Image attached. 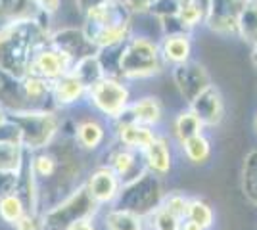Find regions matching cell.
Here are the masks:
<instances>
[{
	"instance_id": "1",
	"label": "cell",
	"mask_w": 257,
	"mask_h": 230,
	"mask_svg": "<svg viewBox=\"0 0 257 230\" xmlns=\"http://www.w3.org/2000/svg\"><path fill=\"white\" fill-rule=\"evenodd\" d=\"M48 20L29 16L0 25V71L22 81L29 75L35 52L48 43Z\"/></svg>"
},
{
	"instance_id": "2",
	"label": "cell",
	"mask_w": 257,
	"mask_h": 230,
	"mask_svg": "<svg viewBox=\"0 0 257 230\" xmlns=\"http://www.w3.org/2000/svg\"><path fill=\"white\" fill-rule=\"evenodd\" d=\"M133 12L123 0H100L83 14V31L98 52L117 48L133 35Z\"/></svg>"
},
{
	"instance_id": "3",
	"label": "cell",
	"mask_w": 257,
	"mask_h": 230,
	"mask_svg": "<svg viewBox=\"0 0 257 230\" xmlns=\"http://www.w3.org/2000/svg\"><path fill=\"white\" fill-rule=\"evenodd\" d=\"M167 67L160 54L158 39L146 33H135L117 48L113 75L131 83L161 75Z\"/></svg>"
},
{
	"instance_id": "4",
	"label": "cell",
	"mask_w": 257,
	"mask_h": 230,
	"mask_svg": "<svg viewBox=\"0 0 257 230\" xmlns=\"http://www.w3.org/2000/svg\"><path fill=\"white\" fill-rule=\"evenodd\" d=\"M8 119L16 125L20 140L27 153L50 148L64 129V117L56 110H23L8 113Z\"/></svg>"
},
{
	"instance_id": "5",
	"label": "cell",
	"mask_w": 257,
	"mask_h": 230,
	"mask_svg": "<svg viewBox=\"0 0 257 230\" xmlns=\"http://www.w3.org/2000/svg\"><path fill=\"white\" fill-rule=\"evenodd\" d=\"M133 98H135L133 88L127 81L115 75H106L98 83L88 87L85 106H88V110L94 115L102 117L109 125H113L115 121H119L125 115Z\"/></svg>"
},
{
	"instance_id": "6",
	"label": "cell",
	"mask_w": 257,
	"mask_h": 230,
	"mask_svg": "<svg viewBox=\"0 0 257 230\" xmlns=\"http://www.w3.org/2000/svg\"><path fill=\"white\" fill-rule=\"evenodd\" d=\"M102 209L92 201L83 184L41 213L43 230H67L73 222L86 217H98Z\"/></svg>"
},
{
	"instance_id": "7",
	"label": "cell",
	"mask_w": 257,
	"mask_h": 230,
	"mask_svg": "<svg viewBox=\"0 0 257 230\" xmlns=\"http://www.w3.org/2000/svg\"><path fill=\"white\" fill-rule=\"evenodd\" d=\"M165 192L167 190L163 184V178L146 171L144 175H140L139 178H135L133 182L123 186L115 205L135 211L142 217H148L161 205Z\"/></svg>"
},
{
	"instance_id": "8",
	"label": "cell",
	"mask_w": 257,
	"mask_h": 230,
	"mask_svg": "<svg viewBox=\"0 0 257 230\" xmlns=\"http://www.w3.org/2000/svg\"><path fill=\"white\" fill-rule=\"evenodd\" d=\"M71 140L83 153L104 152L111 142V125L94 113L79 117L71 127Z\"/></svg>"
},
{
	"instance_id": "9",
	"label": "cell",
	"mask_w": 257,
	"mask_h": 230,
	"mask_svg": "<svg viewBox=\"0 0 257 230\" xmlns=\"http://www.w3.org/2000/svg\"><path fill=\"white\" fill-rule=\"evenodd\" d=\"M83 186L98 207L106 209L117 203L119 194L123 190V182L106 163H96L85 175Z\"/></svg>"
},
{
	"instance_id": "10",
	"label": "cell",
	"mask_w": 257,
	"mask_h": 230,
	"mask_svg": "<svg viewBox=\"0 0 257 230\" xmlns=\"http://www.w3.org/2000/svg\"><path fill=\"white\" fill-rule=\"evenodd\" d=\"M247 0H207L204 27L217 37H234L238 31V20Z\"/></svg>"
},
{
	"instance_id": "11",
	"label": "cell",
	"mask_w": 257,
	"mask_h": 230,
	"mask_svg": "<svg viewBox=\"0 0 257 230\" xmlns=\"http://www.w3.org/2000/svg\"><path fill=\"white\" fill-rule=\"evenodd\" d=\"M171 81L179 92V96L184 100V106H190L205 88L213 85L207 67L196 60H190L188 64L173 67Z\"/></svg>"
},
{
	"instance_id": "12",
	"label": "cell",
	"mask_w": 257,
	"mask_h": 230,
	"mask_svg": "<svg viewBox=\"0 0 257 230\" xmlns=\"http://www.w3.org/2000/svg\"><path fill=\"white\" fill-rule=\"evenodd\" d=\"M100 163H106L119 176V180L123 182V186L146 173V165H144L142 153L135 152L131 148H125V146L113 142V140L106 146L104 157H102Z\"/></svg>"
},
{
	"instance_id": "13",
	"label": "cell",
	"mask_w": 257,
	"mask_h": 230,
	"mask_svg": "<svg viewBox=\"0 0 257 230\" xmlns=\"http://www.w3.org/2000/svg\"><path fill=\"white\" fill-rule=\"evenodd\" d=\"M75 66V62L69 58V56L54 48L50 43L43 44L35 56H33L31 67H29V75H37L44 79V81H58L64 75H67Z\"/></svg>"
},
{
	"instance_id": "14",
	"label": "cell",
	"mask_w": 257,
	"mask_h": 230,
	"mask_svg": "<svg viewBox=\"0 0 257 230\" xmlns=\"http://www.w3.org/2000/svg\"><path fill=\"white\" fill-rule=\"evenodd\" d=\"M48 43L52 44L54 48L65 52L73 62H79L83 58L98 54V50L90 44L88 37L83 31V27L65 25V27H60V29H54L48 35Z\"/></svg>"
},
{
	"instance_id": "15",
	"label": "cell",
	"mask_w": 257,
	"mask_h": 230,
	"mask_svg": "<svg viewBox=\"0 0 257 230\" xmlns=\"http://www.w3.org/2000/svg\"><path fill=\"white\" fill-rule=\"evenodd\" d=\"M160 46V54L165 67L182 66L194 60V37L192 33L186 31H169V33H161L158 39Z\"/></svg>"
},
{
	"instance_id": "16",
	"label": "cell",
	"mask_w": 257,
	"mask_h": 230,
	"mask_svg": "<svg viewBox=\"0 0 257 230\" xmlns=\"http://www.w3.org/2000/svg\"><path fill=\"white\" fill-rule=\"evenodd\" d=\"M165 117H167L165 106H163L160 96H154V94H142V96L133 98V102L128 104L127 111H125V115H123V119L139 123V125H144V127H150V129H156V131H161Z\"/></svg>"
},
{
	"instance_id": "17",
	"label": "cell",
	"mask_w": 257,
	"mask_h": 230,
	"mask_svg": "<svg viewBox=\"0 0 257 230\" xmlns=\"http://www.w3.org/2000/svg\"><path fill=\"white\" fill-rule=\"evenodd\" d=\"M160 132L161 131H156V129H150V127H144V125H139V123H133V121L121 117L111 125V140L125 146V148H131L135 152L144 153L152 146V142L158 138Z\"/></svg>"
},
{
	"instance_id": "18",
	"label": "cell",
	"mask_w": 257,
	"mask_h": 230,
	"mask_svg": "<svg viewBox=\"0 0 257 230\" xmlns=\"http://www.w3.org/2000/svg\"><path fill=\"white\" fill-rule=\"evenodd\" d=\"M188 108L200 117V121L204 123L205 131L207 129H217L225 121V115H226L225 96H223L221 88L217 87L215 83L211 87L205 88L204 92L194 100Z\"/></svg>"
},
{
	"instance_id": "19",
	"label": "cell",
	"mask_w": 257,
	"mask_h": 230,
	"mask_svg": "<svg viewBox=\"0 0 257 230\" xmlns=\"http://www.w3.org/2000/svg\"><path fill=\"white\" fill-rule=\"evenodd\" d=\"M175 148L177 146L169 138V134L161 131L150 148L142 153L146 171L160 178H167L175 169Z\"/></svg>"
},
{
	"instance_id": "20",
	"label": "cell",
	"mask_w": 257,
	"mask_h": 230,
	"mask_svg": "<svg viewBox=\"0 0 257 230\" xmlns=\"http://www.w3.org/2000/svg\"><path fill=\"white\" fill-rule=\"evenodd\" d=\"M86 87L79 77L69 71L67 75L52 83V108L56 111L73 110L83 106L86 100Z\"/></svg>"
},
{
	"instance_id": "21",
	"label": "cell",
	"mask_w": 257,
	"mask_h": 230,
	"mask_svg": "<svg viewBox=\"0 0 257 230\" xmlns=\"http://www.w3.org/2000/svg\"><path fill=\"white\" fill-rule=\"evenodd\" d=\"M102 230H148L146 217H142L135 211L111 205L100 211L98 215Z\"/></svg>"
},
{
	"instance_id": "22",
	"label": "cell",
	"mask_w": 257,
	"mask_h": 230,
	"mask_svg": "<svg viewBox=\"0 0 257 230\" xmlns=\"http://www.w3.org/2000/svg\"><path fill=\"white\" fill-rule=\"evenodd\" d=\"M205 132L204 123L200 121V117L194 113L188 106H184L177 111L169 121V138H171L175 146H181L182 142L190 140L194 136Z\"/></svg>"
},
{
	"instance_id": "23",
	"label": "cell",
	"mask_w": 257,
	"mask_h": 230,
	"mask_svg": "<svg viewBox=\"0 0 257 230\" xmlns=\"http://www.w3.org/2000/svg\"><path fill=\"white\" fill-rule=\"evenodd\" d=\"M27 110H54L52 108V83L37 75H25L20 81Z\"/></svg>"
},
{
	"instance_id": "24",
	"label": "cell",
	"mask_w": 257,
	"mask_h": 230,
	"mask_svg": "<svg viewBox=\"0 0 257 230\" xmlns=\"http://www.w3.org/2000/svg\"><path fill=\"white\" fill-rule=\"evenodd\" d=\"M177 148L181 152L182 159L188 165H192V167H204L213 157V142H211L207 132H202V134L194 136V138L182 142Z\"/></svg>"
},
{
	"instance_id": "25",
	"label": "cell",
	"mask_w": 257,
	"mask_h": 230,
	"mask_svg": "<svg viewBox=\"0 0 257 230\" xmlns=\"http://www.w3.org/2000/svg\"><path fill=\"white\" fill-rule=\"evenodd\" d=\"M27 155L29 153L25 152L22 144L0 140V173L18 176L27 161Z\"/></svg>"
},
{
	"instance_id": "26",
	"label": "cell",
	"mask_w": 257,
	"mask_h": 230,
	"mask_svg": "<svg viewBox=\"0 0 257 230\" xmlns=\"http://www.w3.org/2000/svg\"><path fill=\"white\" fill-rule=\"evenodd\" d=\"M240 186L242 194L247 201L257 207V148L249 150L242 163V173H240Z\"/></svg>"
},
{
	"instance_id": "27",
	"label": "cell",
	"mask_w": 257,
	"mask_h": 230,
	"mask_svg": "<svg viewBox=\"0 0 257 230\" xmlns=\"http://www.w3.org/2000/svg\"><path fill=\"white\" fill-rule=\"evenodd\" d=\"M236 39L246 43L249 48L257 44V0H247L238 20Z\"/></svg>"
},
{
	"instance_id": "28",
	"label": "cell",
	"mask_w": 257,
	"mask_h": 230,
	"mask_svg": "<svg viewBox=\"0 0 257 230\" xmlns=\"http://www.w3.org/2000/svg\"><path fill=\"white\" fill-rule=\"evenodd\" d=\"M184 219L192 220L196 224H200L204 230H211L215 226V209L213 205L202 196H192L188 201L186 209V217Z\"/></svg>"
},
{
	"instance_id": "29",
	"label": "cell",
	"mask_w": 257,
	"mask_h": 230,
	"mask_svg": "<svg viewBox=\"0 0 257 230\" xmlns=\"http://www.w3.org/2000/svg\"><path fill=\"white\" fill-rule=\"evenodd\" d=\"M71 71L85 83L86 87L94 85V83H98L100 79H104L107 75L106 69H104V64H102V60H100L98 54H92L88 56V58H83V60L75 62V66H73Z\"/></svg>"
},
{
	"instance_id": "30",
	"label": "cell",
	"mask_w": 257,
	"mask_h": 230,
	"mask_svg": "<svg viewBox=\"0 0 257 230\" xmlns=\"http://www.w3.org/2000/svg\"><path fill=\"white\" fill-rule=\"evenodd\" d=\"M25 213H27L25 203H23V199L16 192L0 197V220L6 222L8 226L14 228V224L22 219Z\"/></svg>"
},
{
	"instance_id": "31",
	"label": "cell",
	"mask_w": 257,
	"mask_h": 230,
	"mask_svg": "<svg viewBox=\"0 0 257 230\" xmlns=\"http://www.w3.org/2000/svg\"><path fill=\"white\" fill-rule=\"evenodd\" d=\"M37 16L29 0H0V25Z\"/></svg>"
},
{
	"instance_id": "32",
	"label": "cell",
	"mask_w": 257,
	"mask_h": 230,
	"mask_svg": "<svg viewBox=\"0 0 257 230\" xmlns=\"http://www.w3.org/2000/svg\"><path fill=\"white\" fill-rule=\"evenodd\" d=\"M188 201H190V196H186L181 190H171V192H165L160 207L165 209L167 213H171L173 217L184 220L186 209H188Z\"/></svg>"
},
{
	"instance_id": "33",
	"label": "cell",
	"mask_w": 257,
	"mask_h": 230,
	"mask_svg": "<svg viewBox=\"0 0 257 230\" xmlns=\"http://www.w3.org/2000/svg\"><path fill=\"white\" fill-rule=\"evenodd\" d=\"M146 222H148V230H181L182 220L173 217L165 209L158 207L146 217Z\"/></svg>"
},
{
	"instance_id": "34",
	"label": "cell",
	"mask_w": 257,
	"mask_h": 230,
	"mask_svg": "<svg viewBox=\"0 0 257 230\" xmlns=\"http://www.w3.org/2000/svg\"><path fill=\"white\" fill-rule=\"evenodd\" d=\"M29 4L33 6L37 16H41L44 20H50L62 10L64 0H29Z\"/></svg>"
},
{
	"instance_id": "35",
	"label": "cell",
	"mask_w": 257,
	"mask_h": 230,
	"mask_svg": "<svg viewBox=\"0 0 257 230\" xmlns=\"http://www.w3.org/2000/svg\"><path fill=\"white\" fill-rule=\"evenodd\" d=\"M14 230H43L39 213H25L22 219L14 224Z\"/></svg>"
},
{
	"instance_id": "36",
	"label": "cell",
	"mask_w": 257,
	"mask_h": 230,
	"mask_svg": "<svg viewBox=\"0 0 257 230\" xmlns=\"http://www.w3.org/2000/svg\"><path fill=\"white\" fill-rule=\"evenodd\" d=\"M133 16H148L154 6V0H123Z\"/></svg>"
},
{
	"instance_id": "37",
	"label": "cell",
	"mask_w": 257,
	"mask_h": 230,
	"mask_svg": "<svg viewBox=\"0 0 257 230\" xmlns=\"http://www.w3.org/2000/svg\"><path fill=\"white\" fill-rule=\"evenodd\" d=\"M16 184H18V176L16 175L0 173V197H4L6 194L16 192Z\"/></svg>"
},
{
	"instance_id": "38",
	"label": "cell",
	"mask_w": 257,
	"mask_h": 230,
	"mask_svg": "<svg viewBox=\"0 0 257 230\" xmlns=\"http://www.w3.org/2000/svg\"><path fill=\"white\" fill-rule=\"evenodd\" d=\"M67 230H102V226H100L98 217H86V219L73 222Z\"/></svg>"
},
{
	"instance_id": "39",
	"label": "cell",
	"mask_w": 257,
	"mask_h": 230,
	"mask_svg": "<svg viewBox=\"0 0 257 230\" xmlns=\"http://www.w3.org/2000/svg\"><path fill=\"white\" fill-rule=\"evenodd\" d=\"M77 6H79V10H81V14H85L86 8H90L92 4H96V2H100V0H75Z\"/></svg>"
},
{
	"instance_id": "40",
	"label": "cell",
	"mask_w": 257,
	"mask_h": 230,
	"mask_svg": "<svg viewBox=\"0 0 257 230\" xmlns=\"http://www.w3.org/2000/svg\"><path fill=\"white\" fill-rule=\"evenodd\" d=\"M181 230H204L200 224H196V222H192V220L184 219L181 222Z\"/></svg>"
},
{
	"instance_id": "41",
	"label": "cell",
	"mask_w": 257,
	"mask_h": 230,
	"mask_svg": "<svg viewBox=\"0 0 257 230\" xmlns=\"http://www.w3.org/2000/svg\"><path fill=\"white\" fill-rule=\"evenodd\" d=\"M249 60H251V66H253V69L257 71V44H253V46L249 48Z\"/></svg>"
},
{
	"instance_id": "42",
	"label": "cell",
	"mask_w": 257,
	"mask_h": 230,
	"mask_svg": "<svg viewBox=\"0 0 257 230\" xmlns=\"http://www.w3.org/2000/svg\"><path fill=\"white\" fill-rule=\"evenodd\" d=\"M6 121H8V111H6L4 108H2V106H0V127H2Z\"/></svg>"
},
{
	"instance_id": "43",
	"label": "cell",
	"mask_w": 257,
	"mask_h": 230,
	"mask_svg": "<svg viewBox=\"0 0 257 230\" xmlns=\"http://www.w3.org/2000/svg\"><path fill=\"white\" fill-rule=\"evenodd\" d=\"M251 129H253V134H255V138H257V110H255V113H253V121H251Z\"/></svg>"
},
{
	"instance_id": "44",
	"label": "cell",
	"mask_w": 257,
	"mask_h": 230,
	"mask_svg": "<svg viewBox=\"0 0 257 230\" xmlns=\"http://www.w3.org/2000/svg\"><path fill=\"white\" fill-rule=\"evenodd\" d=\"M154 2H156V0H154Z\"/></svg>"
}]
</instances>
